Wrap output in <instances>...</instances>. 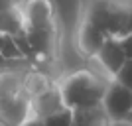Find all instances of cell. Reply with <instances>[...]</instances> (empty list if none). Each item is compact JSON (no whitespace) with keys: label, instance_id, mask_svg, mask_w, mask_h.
<instances>
[{"label":"cell","instance_id":"52a82bcc","mask_svg":"<svg viewBox=\"0 0 132 126\" xmlns=\"http://www.w3.org/2000/svg\"><path fill=\"white\" fill-rule=\"evenodd\" d=\"M93 61L99 65L101 71L112 81L114 75L118 73V69L124 65L126 57L122 53V47H120V44H118V39H110L109 38L105 44L101 45V49L97 51V55H95Z\"/></svg>","mask_w":132,"mask_h":126},{"label":"cell","instance_id":"7a4b0ae2","mask_svg":"<svg viewBox=\"0 0 132 126\" xmlns=\"http://www.w3.org/2000/svg\"><path fill=\"white\" fill-rule=\"evenodd\" d=\"M79 18L91 22L110 39L132 33V0H83Z\"/></svg>","mask_w":132,"mask_h":126},{"label":"cell","instance_id":"e0dca14e","mask_svg":"<svg viewBox=\"0 0 132 126\" xmlns=\"http://www.w3.org/2000/svg\"><path fill=\"white\" fill-rule=\"evenodd\" d=\"M112 126H132V124H128V122H118V124H112Z\"/></svg>","mask_w":132,"mask_h":126},{"label":"cell","instance_id":"3957f363","mask_svg":"<svg viewBox=\"0 0 132 126\" xmlns=\"http://www.w3.org/2000/svg\"><path fill=\"white\" fill-rule=\"evenodd\" d=\"M32 120V97L24 71L0 73V126H24Z\"/></svg>","mask_w":132,"mask_h":126},{"label":"cell","instance_id":"9c48e42d","mask_svg":"<svg viewBox=\"0 0 132 126\" xmlns=\"http://www.w3.org/2000/svg\"><path fill=\"white\" fill-rule=\"evenodd\" d=\"M71 112H73L71 126H112L110 118L106 116L101 104L81 110H71Z\"/></svg>","mask_w":132,"mask_h":126},{"label":"cell","instance_id":"ac0fdd59","mask_svg":"<svg viewBox=\"0 0 132 126\" xmlns=\"http://www.w3.org/2000/svg\"><path fill=\"white\" fill-rule=\"evenodd\" d=\"M126 122H128V124H132V110H130V114H128V118H126Z\"/></svg>","mask_w":132,"mask_h":126},{"label":"cell","instance_id":"7c38bea8","mask_svg":"<svg viewBox=\"0 0 132 126\" xmlns=\"http://www.w3.org/2000/svg\"><path fill=\"white\" fill-rule=\"evenodd\" d=\"M112 81H116L118 85H122V87L132 91V61H124V65L118 69V73L114 75Z\"/></svg>","mask_w":132,"mask_h":126},{"label":"cell","instance_id":"8992f818","mask_svg":"<svg viewBox=\"0 0 132 126\" xmlns=\"http://www.w3.org/2000/svg\"><path fill=\"white\" fill-rule=\"evenodd\" d=\"M106 39L109 38L97 26H93L91 22L79 18L77 30H75V47H77V53L81 55L83 59L93 61L97 51L101 49V45L105 44Z\"/></svg>","mask_w":132,"mask_h":126},{"label":"cell","instance_id":"8fae6325","mask_svg":"<svg viewBox=\"0 0 132 126\" xmlns=\"http://www.w3.org/2000/svg\"><path fill=\"white\" fill-rule=\"evenodd\" d=\"M71 118H73V112L69 108H63V110H57L53 114L42 118L39 124L42 126H71Z\"/></svg>","mask_w":132,"mask_h":126},{"label":"cell","instance_id":"30bf717a","mask_svg":"<svg viewBox=\"0 0 132 126\" xmlns=\"http://www.w3.org/2000/svg\"><path fill=\"white\" fill-rule=\"evenodd\" d=\"M24 28H26V22L22 14V4L0 12V33L2 36H16L24 32Z\"/></svg>","mask_w":132,"mask_h":126},{"label":"cell","instance_id":"2e32d148","mask_svg":"<svg viewBox=\"0 0 132 126\" xmlns=\"http://www.w3.org/2000/svg\"><path fill=\"white\" fill-rule=\"evenodd\" d=\"M24 126H42V124H39V120H30L28 124H24Z\"/></svg>","mask_w":132,"mask_h":126},{"label":"cell","instance_id":"4fadbf2b","mask_svg":"<svg viewBox=\"0 0 132 126\" xmlns=\"http://www.w3.org/2000/svg\"><path fill=\"white\" fill-rule=\"evenodd\" d=\"M118 44L122 47V53H124L126 61H132V33L126 36V38H122V39H118Z\"/></svg>","mask_w":132,"mask_h":126},{"label":"cell","instance_id":"9a60e30c","mask_svg":"<svg viewBox=\"0 0 132 126\" xmlns=\"http://www.w3.org/2000/svg\"><path fill=\"white\" fill-rule=\"evenodd\" d=\"M24 0H0V12L6 10V8H12V6H18L22 4Z\"/></svg>","mask_w":132,"mask_h":126},{"label":"cell","instance_id":"5bb4252c","mask_svg":"<svg viewBox=\"0 0 132 126\" xmlns=\"http://www.w3.org/2000/svg\"><path fill=\"white\" fill-rule=\"evenodd\" d=\"M6 71H20V69H16V67L2 55V33H0V73H6Z\"/></svg>","mask_w":132,"mask_h":126},{"label":"cell","instance_id":"5b68a950","mask_svg":"<svg viewBox=\"0 0 132 126\" xmlns=\"http://www.w3.org/2000/svg\"><path fill=\"white\" fill-rule=\"evenodd\" d=\"M101 106H103V110L106 112V116L110 118L112 124L126 122L128 114L132 110V91L118 85L116 81H110L105 91Z\"/></svg>","mask_w":132,"mask_h":126},{"label":"cell","instance_id":"277c9868","mask_svg":"<svg viewBox=\"0 0 132 126\" xmlns=\"http://www.w3.org/2000/svg\"><path fill=\"white\" fill-rule=\"evenodd\" d=\"M22 14L24 22H26V30H36V32L59 30L57 10H55L53 0H24Z\"/></svg>","mask_w":132,"mask_h":126},{"label":"cell","instance_id":"6da1fadb","mask_svg":"<svg viewBox=\"0 0 132 126\" xmlns=\"http://www.w3.org/2000/svg\"><path fill=\"white\" fill-rule=\"evenodd\" d=\"M110 79L95 67L87 65L81 69L67 73L57 81L63 106L69 110H81L89 106H97L103 103L105 91L109 87Z\"/></svg>","mask_w":132,"mask_h":126},{"label":"cell","instance_id":"ba28073f","mask_svg":"<svg viewBox=\"0 0 132 126\" xmlns=\"http://www.w3.org/2000/svg\"><path fill=\"white\" fill-rule=\"evenodd\" d=\"M63 108L65 106H63L59 89H57V81H55L47 91L36 95L32 99V120H42V118L53 114L57 110H63Z\"/></svg>","mask_w":132,"mask_h":126}]
</instances>
